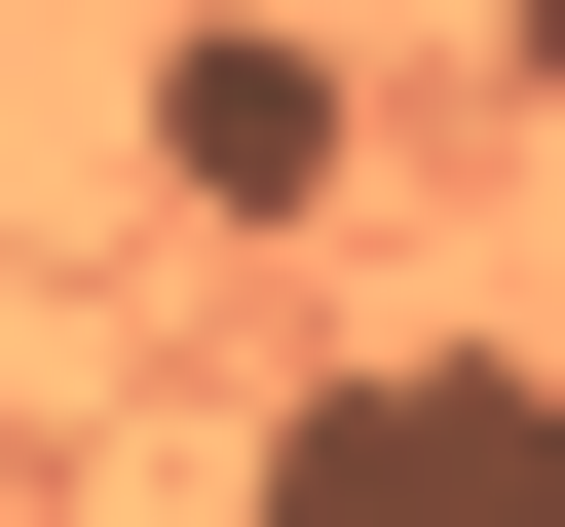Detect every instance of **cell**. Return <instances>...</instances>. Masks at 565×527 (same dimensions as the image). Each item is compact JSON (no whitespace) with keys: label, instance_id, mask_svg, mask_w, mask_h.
<instances>
[{"label":"cell","instance_id":"6da1fadb","mask_svg":"<svg viewBox=\"0 0 565 527\" xmlns=\"http://www.w3.org/2000/svg\"><path fill=\"white\" fill-rule=\"evenodd\" d=\"M226 527H565V377H527V340H377V377L264 415Z\"/></svg>","mask_w":565,"mask_h":527},{"label":"cell","instance_id":"7a4b0ae2","mask_svg":"<svg viewBox=\"0 0 565 527\" xmlns=\"http://www.w3.org/2000/svg\"><path fill=\"white\" fill-rule=\"evenodd\" d=\"M151 189H189V226H302V189H340V76L264 39V0H189V39H151Z\"/></svg>","mask_w":565,"mask_h":527}]
</instances>
